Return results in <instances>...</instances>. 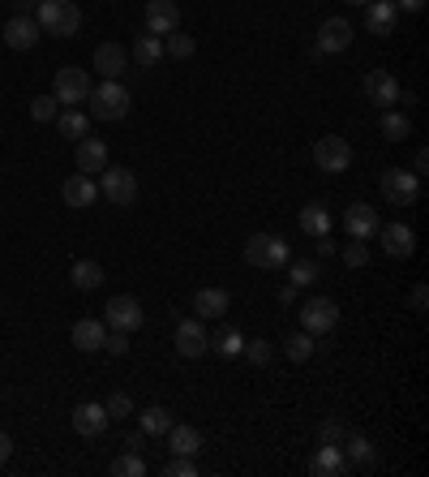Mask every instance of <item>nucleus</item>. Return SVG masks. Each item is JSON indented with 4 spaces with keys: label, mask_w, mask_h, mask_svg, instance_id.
Here are the masks:
<instances>
[{
    "label": "nucleus",
    "mask_w": 429,
    "mask_h": 477,
    "mask_svg": "<svg viewBox=\"0 0 429 477\" xmlns=\"http://www.w3.org/2000/svg\"><path fill=\"white\" fill-rule=\"evenodd\" d=\"M241 353L254 361V366H267V361L275 358V349L267 344V340H245V349H241Z\"/></svg>",
    "instance_id": "obj_41"
},
{
    "label": "nucleus",
    "mask_w": 429,
    "mask_h": 477,
    "mask_svg": "<svg viewBox=\"0 0 429 477\" xmlns=\"http://www.w3.org/2000/svg\"><path fill=\"white\" fill-rule=\"evenodd\" d=\"M344 4H361V9H365V4H370V0H344Z\"/></svg>",
    "instance_id": "obj_52"
},
{
    "label": "nucleus",
    "mask_w": 429,
    "mask_h": 477,
    "mask_svg": "<svg viewBox=\"0 0 429 477\" xmlns=\"http://www.w3.org/2000/svg\"><path fill=\"white\" fill-rule=\"evenodd\" d=\"M146 322V310L137 297H112L103 305V327L108 331H137Z\"/></svg>",
    "instance_id": "obj_8"
},
{
    "label": "nucleus",
    "mask_w": 429,
    "mask_h": 477,
    "mask_svg": "<svg viewBox=\"0 0 429 477\" xmlns=\"http://www.w3.org/2000/svg\"><path fill=\"white\" fill-rule=\"evenodd\" d=\"M344 438H348V426H344L339 418H327L322 426H318V443H331V447H339Z\"/></svg>",
    "instance_id": "obj_40"
},
{
    "label": "nucleus",
    "mask_w": 429,
    "mask_h": 477,
    "mask_svg": "<svg viewBox=\"0 0 429 477\" xmlns=\"http://www.w3.org/2000/svg\"><path fill=\"white\" fill-rule=\"evenodd\" d=\"M9 4H13V13H31V9H35L39 0H9Z\"/></svg>",
    "instance_id": "obj_51"
},
{
    "label": "nucleus",
    "mask_w": 429,
    "mask_h": 477,
    "mask_svg": "<svg viewBox=\"0 0 429 477\" xmlns=\"http://www.w3.org/2000/svg\"><path fill=\"white\" fill-rule=\"evenodd\" d=\"M112 473L117 477H146V460L137 456V452H125V456L112 460Z\"/></svg>",
    "instance_id": "obj_36"
},
{
    "label": "nucleus",
    "mask_w": 429,
    "mask_h": 477,
    "mask_svg": "<svg viewBox=\"0 0 429 477\" xmlns=\"http://www.w3.org/2000/svg\"><path fill=\"white\" fill-rule=\"evenodd\" d=\"M228 305H232V297H228L223 288H197V293H194L197 318H223V314H228Z\"/></svg>",
    "instance_id": "obj_25"
},
{
    "label": "nucleus",
    "mask_w": 429,
    "mask_h": 477,
    "mask_svg": "<svg viewBox=\"0 0 429 477\" xmlns=\"http://www.w3.org/2000/svg\"><path fill=\"white\" fill-rule=\"evenodd\" d=\"M425 305H429V288L425 284H416V288L408 293V310L412 314H425Z\"/></svg>",
    "instance_id": "obj_45"
},
{
    "label": "nucleus",
    "mask_w": 429,
    "mask_h": 477,
    "mask_svg": "<svg viewBox=\"0 0 429 477\" xmlns=\"http://www.w3.org/2000/svg\"><path fill=\"white\" fill-rule=\"evenodd\" d=\"M57 125H60V138H86L91 134V117L82 112V108H65V112H57Z\"/></svg>",
    "instance_id": "obj_30"
},
{
    "label": "nucleus",
    "mask_w": 429,
    "mask_h": 477,
    "mask_svg": "<svg viewBox=\"0 0 429 477\" xmlns=\"http://www.w3.org/2000/svg\"><path fill=\"white\" fill-rule=\"evenodd\" d=\"M103 409H108V418H112V421H129V413H134V400H129V392H112Z\"/></svg>",
    "instance_id": "obj_39"
},
{
    "label": "nucleus",
    "mask_w": 429,
    "mask_h": 477,
    "mask_svg": "<svg viewBox=\"0 0 429 477\" xmlns=\"http://www.w3.org/2000/svg\"><path fill=\"white\" fill-rule=\"evenodd\" d=\"M129 60H134L137 69H151L163 60V40L159 35H137L134 48H129Z\"/></svg>",
    "instance_id": "obj_27"
},
{
    "label": "nucleus",
    "mask_w": 429,
    "mask_h": 477,
    "mask_svg": "<svg viewBox=\"0 0 429 477\" xmlns=\"http://www.w3.org/2000/svg\"><path fill=\"white\" fill-rule=\"evenodd\" d=\"M382 199L390 207H412V202L421 199V177L412 168H387L382 172Z\"/></svg>",
    "instance_id": "obj_7"
},
{
    "label": "nucleus",
    "mask_w": 429,
    "mask_h": 477,
    "mask_svg": "<svg viewBox=\"0 0 429 477\" xmlns=\"http://www.w3.org/2000/svg\"><path fill=\"white\" fill-rule=\"evenodd\" d=\"M9 456H13V438L0 430V464H9Z\"/></svg>",
    "instance_id": "obj_49"
},
{
    "label": "nucleus",
    "mask_w": 429,
    "mask_h": 477,
    "mask_svg": "<svg viewBox=\"0 0 429 477\" xmlns=\"http://www.w3.org/2000/svg\"><path fill=\"white\" fill-rule=\"evenodd\" d=\"M74 163H78V172H86V177H95V172H103L108 168V142L99 138H78V151H74Z\"/></svg>",
    "instance_id": "obj_19"
},
{
    "label": "nucleus",
    "mask_w": 429,
    "mask_h": 477,
    "mask_svg": "<svg viewBox=\"0 0 429 477\" xmlns=\"http://www.w3.org/2000/svg\"><path fill=\"white\" fill-rule=\"evenodd\" d=\"M211 349V336L202 327V318H180L176 322V353L180 358H202Z\"/></svg>",
    "instance_id": "obj_13"
},
{
    "label": "nucleus",
    "mask_w": 429,
    "mask_h": 477,
    "mask_svg": "<svg viewBox=\"0 0 429 477\" xmlns=\"http://www.w3.org/2000/svg\"><path fill=\"white\" fill-rule=\"evenodd\" d=\"M378 228H382V219H378V211H373L370 202H352L348 211H344V233H348L352 241L378 237Z\"/></svg>",
    "instance_id": "obj_12"
},
{
    "label": "nucleus",
    "mask_w": 429,
    "mask_h": 477,
    "mask_svg": "<svg viewBox=\"0 0 429 477\" xmlns=\"http://www.w3.org/2000/svg\"><path fill=\"white\" fill-rule=\"evenodd\" d=\"M194 48H197V43L189 40V35H176V31H172V35H163V52H168L172 60H189V57H194Z\"/></svg>",
    "instance_id": "obj_37"
},
{
    "label": "nucleus",
    "mask_w": 429,
    "mask_h": 477,
    "mask_svg": "<svg viewBox=\"0 0 429 477\" xmlns=\"http://www.w3.org/2000/svg\"><path fill=\"white\" fill-rule=\"evenodd\" d=\"M211 349H214V353H219V358H228V361H232L236 353L245 349V336H241L236 327H223V331L214 336V344H211Z\"/></svg>",
    "instance_id": "obj_33"
},
{
    "label": "nucleus",
    "mask_w": 429,
    "mask_h": 477,
    "mask_svg": "<svg viewBox=\"0 0 429 477\" xmlns=\"http://www.w3.org/2000/svg\"><path fill=\"white\" fill-rule=\"evenodd\" d=\"M108 426H112V418H108L103 404H78V409H74V430H78L82 438H99Z\"/></svg>",
    "instance_id": "obj_21"
},
{
    "label": "nucleus",
    "mask_w": 429,
    "mask_h": 477,
    "mask_svg": "<svg viewBox=\"0 0 429 477\" xmlns=\"http://www.w3.org/2000/svg\"><path fill=\"white\" fill-rule=\"evenodd\" d=\"M335 322H339V305L331 297H310L301 305V331L327 336V331H335Z\"/></svg>",
    "instance_id": "obj_9"
},
{
    "label": "nucleus",
    "mask_w": 429,
    "mask_h": 477,
    "mask_svg": "<svg viewBox=\"0 0 429 477\" xmlns=\"http://www.w3.org/2000/svg\"><path fill=\"white\" fill-rule=\"evenodd\" d=\"M310 473L313 477H344L352 473L348 456H344V447H331V443H318V452L310 460Z\"/></svg>",
    "instance_id": "obj_18"
},
{
    "label": "nucleus",
    "mask_w": 429,
    "mask_h": 477,
    "mask_svg": "<svg viewBox=\"0 0 429 477\" xmlns=\"http://www.w3.org/2000/svg\"><path fill=\"white\" fill-rule=\"evenodd\" d=\"M245 262L258 267V271H284L293 262V250L284 237H271V233H254L245 241Z\"/></svg>",
    "instance_id": "obj_2"
},
{
    "label": "nucleus",
    "mask_w": 429,
    "mask_h": 477,
    "mask_svg": "<svg viewBox=\"0 0 429 477\" xmlns=\"http://www.w3.org/2000/svg\"><path fill=\"white\" fill-rule=\"evenodd\" d=\"M352 48V22L348 18H327L318 26V43H313V52L318 57H331V52H348Z\"/></svg>",
    "instance_id": "obj_11"
},
{
    "label": "nucleus",
    "mask_w": 429,
    "mask_h": 477,
    "mask_svg": "<svg viewBox=\"0 0 429 477\" xmlns=\"http://www.w3.org/2000/svg\"><path fill=\"white\" fill-rule=\"evenodd\" d=\"M425 168H429V151H425V146H416V155H412V172H416V177H425Z\"/></svg>",
    "instance_id": "obj_46"
},
{
    "label": "nucleus",
    "mask_w": 429,
    "mask_h": 477,
    "mask_svg": "<svg viewBox=\"0 0 429 477\" xmlns=\"http://www.w3.org/2000/svg\"><path fill=\"white\" fill-rule=\"evenodd\" d=\"M348 163H352V142L348 138L327 134V138L313 142V168H318V172L335 177V172H348Z\"/></svg>",
    "instance_id": "obj_5"
},
{
    "label": "nucleus",
    "mask_w": 429,
    "mask_h": 477,
    "mask_svg": "<svg viewBox=\"0 0 429 477\" xmlns=\"http://www.w3.org/2000/svg\"><path fill=\"white\" fill-rule=\"evenodd\" d=\"M4 48H13V52H31L35 43L43 40V31H39V22L31 18V13H13V18L4 22Z\"/></svg>",
    "instance_id": "obj_10"
},
{
    "label": "nucleus",
    "mask_w": 429,
    "mask_h": 477,
    "mask_svg": "<svg viewBox=\"0 0 429 477\" xmlns=\"http://www.w3.org/2000/svg\"><path fill=\"white\" fill-rule=\"evenodd\" d=\"M142 443H146V430H134V435L125 438V447H129V452H142Z\"/></svg>",
    "instance_id": "obj_50"
},
{
    "label": "nucleus",
    "mask_w": 429,
    "mask_h": 477,
    "mask_svg": "<svg viewBox=\"0 0 429 477\" xmlns=\"http://www.w3.org/2000/svg\"><path fill=\"white\" fill-rule=\"evenodd\" d=\"M168 452H172V456H197V452H202V430L172 421V430H168Z\"/></svg>",
    "instance_id": "obj_24"
},
{
    "label": "nucleus",
    "mask_w": 429,
    "mask_h": 477,
    "mask_svg": "<svg viewBox=\"0 0 429 477\" xmlns=\"http://www.w3.org/2000/svg\"><path fill=\"white\" fill-rule=\"evenodd\" d=\"M370 262V245L365 241H348L344 245V267H365Z\"/></svg>",
    "instance_id": "obj_42"
},
{
    "label": "nucleus",
    "mask_w": 429,
    "mask_h": 477,
    "mask_svg": "<svg viewBox=\"0 0 429 477\" xmlns=\"http://www.w3.org/2000/svg\"><path fill=\"white\" fill-rule=\"evenodd\" d=\"M103 340H108L103 318H78V322H74V349H78V353H99Z\"/></svg>",
    "instance_id": "obj_22"
},
{
    "label": "nucleus",
    "mask_w": 429,
    "mask_h": 477,
    "mask_svg": "<svg viewBox=\"0 0 429 477\" xmlns=\"http://www.w3.org/2000/svg\"><path fill=\"white\" fill-rule=\"evenodd\" d=\"M301 233H310V237L331 233V207L327 202H305L301 207Z\"/></svg>",
    "instance_id": "obj_26"
},
{
    "label": "nucleus",
    "mask_w": 429,
    "mask_h": 477,
    "mask_svg": "<svg viewBox=\"0 0 429 477\" xmlns=\"http://www.w3.org/2000/svg\"><path fill=\"white\" fill-rule=\"evenodd\" d=\"M60 199L69 202L74 211H86V207H95V199H99V181L86 177V172H74V177L60 185Z\"/></svg>",
    "instance_id": "obj_16"
},
{
    "label": "nucleus",
    "mask_w": 429,
    "mask_h": 477,
    "mask_svg": "<svg viewBox=\"0 0 429 477\" xmlns=\"http://www.w3.org/2000/svg\"><path fill=\"white\" fill-rule=\"evenodd\" d=\"M390 4H395L399 13H421V9H425V0H390Z\"/></svg>",
    "instance_id": "obj_48"
},
{
    "label": "nucleus",
    "mask_w": 429,
    "mask_h": 477,
    "mask_svg": "<svg viewBox=\"0 0 429 477\" xmlns=\"http://www.w3.org/2000/svg\"><path fill=\"white\" fill-rule=\"evenodd\" d=\"M95 69L103 74V78H112V82H120V74L129 69V48H120V43H99L95 48Z\"/></svg>",
    "instance_id": "obj_20"
},
{
    "label": "nucleus",
    "mask_w": 429,
    "mask_h": 477,
    "mask_svg": "<svg viewBox=\"0 0 429 477\" xmlns=\"http://www.w3.org/2000/svg\"><path fill=\"white\" fill-rule=\"evenodd\" d=\"M99 199H108L112 207H134L137 202V177L129 168H103L99 172Z\"/></svg>",
    "instance_id": "obj_4"
},
{
    "label": "nucleus",
    "mask_w": 429,
    "mask_h": 477,
    "mask_svg": "<svg viewBox=\"0 0 429 477\" xmlns=\"http://www.w3.org/2000/svg\"><path fill=\"white\" fill-rule=\"evenodd\" d=\"M318 276H322L318 262H288V284H293V288H313Z\"/></svg>",
    "instance_id": "obj_35"
},
{
    "label": "nucleus",
    "mask_w": 429,
    "mask_h": 477,
    "mask_svg": "<svg viewBox=\"0 0 429 477\" xmlns=\"http://www.w3.org/2000/svg\"><path fill=\"white\" fill-rule=\"evenodd\" d=\"M52 95H57V103H65V108H78V103L91 100V74L86 69H78V65H65V69H57V78H52Z\"/></svg>",
    "instance_id": "obj_6"
},
{
    "label": "nucleus",
    "mask_w": 429,
    "mask_h": 477,
    "mask_svg": "<svg viewBox=\"0 0 429 477\" xmlns=\"http://www.w3.org/2000/svg\"><path fill=\"white\" fill-rule=\"evenodd\" d=\"M395 22H399V9H395L390 0H370V4H365L370 35H395Z\"/></svg>",
    "instance_id": "obj_23"
},
{
    "label": "nucleus",
    "mask_w": 429,
    "mask_h": 477,
    "mask_svg": "<svg viewBox=\"0 0 429 477\" xmlns=\"http://www.w3.org/2000/svg\"><path fill=\"white\" fill-rule=\"evenodd\" d=\"M313 241H318V259H331V254H335L331 233H322V237H313Z\"/></svg>",
    "instance_id": "obj_47"
},
{
    "label": "nucleus",
    "mask_w": 429,
    "mask_h": 477,
    "mask_svg": "<svg viewBox=\"0 0 429 477\" xmlns=\"http://www.w3.org/2000/svg\"><path fill=\"white\" fill-rule=\"evenodd\" d=\"M378 237H382V250H387L390 259H412L416 254V233H412L408 224H382Z\"/></svg>",
    "instance_id": "obj_17"
},
{
    "label": "nucleus",
    "mask_w": 429,
    "mask_h": 477,
    "mask_svg": "<svg viewBox=\"0 0 429 477\" xmlns=\"http://www.w3.org/2000/svg\"><path fill=\"white\" fill-rule=\"evenodd\" d=\"M382 138H387V142L412 138V120H408V112H395V108H387V117H382Z\"/></svg>",
    "instance_id": "obj_32"
},
{
    "label": "nucleus",
    "mask_w": 429,
    "mask_h": 477,
    "mask_svg": "<svg viewBox=\"0 0 429 477\" xmlns=\"http://www.w3.org/2000/svg\"><path fill=\"white\" fill-rule=\"evenodd\" d=\"M69 279H74V288H82V293H95L108 276H103V267H99L95 259H78L69 267Z\"/></svg>",
    "instance_id": "obj_29"
},
{
    "label": "nucleus",
    "mask_w": 429,
    "mask_h": 477,
    "mask_svg": "<svg viewBox=\"0 0 429 477\" xmlns=\"http://www.w3.org/2000/svg\"><path fill=\"white\" fill-rule=\"evenodd\" d=\"M365 100H370L373 108H395V100H399V82H395V74L370 69V74H365Z\"/></svg>",
    "instance_id": "obj_15"
},
{
    "label": "nucleus",
    "mask_w": 429,
    "mask_h": 477,
    "mask_svg": "<svg viewBox=\"0 0 429 477\" xmlns=\"http://www.w3.org/2000/svg\"><path fill=\"white\" fill-rule=\"evenodd\" d=\"M284 353H288V361H296V366H301V361H310L313 358V336H310V331H293L288 344H284Z\"/></svg>",
    "instance_id": "obj_34"
},
{
    "label": "nucleus",
    "mask_w": 429,
    "mask_h": 477,
    "mask_svg": "<svg viewBox=\"0 0 429 477\" xmlns=\"http://www.w3.org/2000/svg\"><path fill=\"white\" fill-rule=\"evenodd\" d=\"M103 349H108L112 358H125V353H129V331H112V336L103 340Z\"/></svg>",
    "instance_id": "obj_44"
},
{
    "label": "nucleus",
    "mask_w": 429,
    "mask_h": 477,
    "mask_svg": "<svg viewBox=\"0 0 429 477\" xmlns=\"http://www.w3.org/2000/svg\"><path fill=\"white\" fill-rule=\"evenodd\" d=\"M176 26H180V4L176 0H151L146 4V35H172Z\"/></svg>",
    "instance_id": "obj_14"
},
{
    "label": "nucleus",
    "mask_w": 429,
    "mask_h": 477,
    "mask_svg": "<svg viewBox=\"0 0 429 477\" xmlns=\"http://www.w3.org/2000/svg\"><path fill=\"white\" fill-rule=\"evenodd\" d=\"M35 22H39L43 35L74 40L82 26V9H78V0H39V4H35Z\"/></svg>",
    "instance_id": "obj_1"
},
{
    "label": "nucleus",
    "mask_w": 429,
    "mask_h": 477,
    "mask_svg": "<svg viewBox=\"0 0 429 477\" xmlns=\"http://www.w3.org/2000/svg\"><path fill=\"white\" fill-rule=\"evenodd\" d=\"M163 473L168 477H194L197 464H194V456H172L168 464H163Z\"/></svg>",
    "instance_id": "obj_43"
},
{
    "label": "nucleus",
    "mask_w": 429,
    "mask_h": 477,
    "mask_svg": "<svg viewBox=\"0 0 429 477\" xmlns=\"http://www.w3.org/2000/svg\"><path fill=\"white\" fill-rule=\"evenodd\" d=\"M57 112H60L57 95H35V100H31V117L39 120V125H48V120H57Z\"/></svg>",
    "instance_id": "obj_38"
},
{
    "label": "nucleus",
    "mask_w": 429,
    "mask_h": 477,
    "mask_svg": "<svg viewBox=\"0 0 429 477\" xmlns=\"http://www.w3.org/2000/svg\"><path fill=\"white\" fill-rule=\"evenodd\" d=\"M339 447H344V456H348L352 469H373V460H378V452H373V443L365 435H348Z\"/></svg>",
    "instance_id": "obj_28"
},
{
    "label": "nucleus",
    "mask_w": 429,
    "mask_h": 477,
    "mask_svg": "<svg viewBox=\"0 0 429 477\" xmlns=\"http://www.w3.org/2000/svg\"><path fill=\"white\" fill-rule=\"evenodd\" d=\"M91 112H95V120H125L129 117V91L120 86V82L103 78V86H91Z\"/></svg>",
    "instance_id": "obj_3"
},
{
    "label": "nucleus",
    "mask_w": 429,
    "mask_h": 477,
    "mask_svg": "<svg viewBox=\"0 0 429 477\" xmlns=\"http://www.w3.org/2000/svg\"><path fill=\"white\" fill-rule=\"evenodd\" d=\"M172 413L163 409V404H155V409H142L137 413V430H146V435H168L172 430Z\"/></svg>",
    "instance_id": "obj_31"
}]
</instances>
